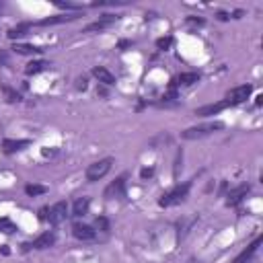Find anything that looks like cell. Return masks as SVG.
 <instances>
[{
  "label": "cell",
  "mask_w": 263,
  "mask_h": 263,
  "mask_svg": "<svg viewBox=\"0 0 263 263\" xmlns=\"http://www.w3.org/2000/svg\"><path fill=\"white\" fill-rule=\"evenodd\" d=\"M76 86L84 90V88H86V78H78V84H76Z\"/></svg>",
  "instance_id": "cb8c5ba5"
},
{
  "label": "cell",
  "mask_w": 263,
  "mask_h": 263,
  "mask_svg": "<svg viewBox=\"0 0 263 263\" xmlns=\"http://www.w3.org/2000/svg\"><path fill=\"white\" fill-rule=\"evenodd\" d=\"M47 66H49V64H47V62H41V60H39V62H31V64H27L25 72H27L29 76H31V74H39V72H43Z\"/></svg>",
  "instance_id": "2e32d148"
},
{
  "label": "cell",
  "mask_w": 263,
  "mask_h": 263,
  "mask_svg": "<svg viewBox=\"0 0 263 263\" xmlns=\"http://www.w3.org/2000/svg\"><path fill=\"white\" fill-rule=\"evenodd\" d=\"M125 191V177H117L107 189H105V197L107 199H113V197H121Z\"/></svg>",
  "instance_id": "52a82bcc"
},
{
  "label": "cell",
  "mask_w": 263,
  "mask_h": 263,
  "mask_svg": "<svg viewBox=\"0 0 263 263\" xmlns=\"http://www.w3.org/2000/svg\"><path fill=\"white\" fill-rule=\"evenodd\" d=\"M247 191H249V185H240V187H236L234 191H230V193H228V205H236V203L247 195Z\"/></svg>",
  "instance_id": "5bb4252c"
},
{
  "label": "cell",
  "mask_w": 263,
  "mask_h": 263,
  "mask_svg": "<svg viewBox=\"0 0 263 263\" xmlns=\"http://www.w3.org/2000/svg\"><path fill=\"white\" fill-rule=\"evenodd\" d=\"M92 76H95L99 82L107 84V86L115 84V76H113V74H111L107 68H103V66H97V68H92Z\"/></svg>",
  "instance_id": "30bf717a"
},
{
  "label": "cell",
  "mask_w": 263,
  "mask_h": 263,
  "mask_svg": "<svg viewBox=\"0 0 263 263\" xmlns=\"http://www.w3.org/2000/svg\"><path fill=\"white\" fill-rule=\"evenodd\" d=\"M55 242V234L53 232H43V234H39L35 240H33V249H47V247H51Z\"/></svg>",
  "instance_id": "8fae6325"
},
{
  "label": "cell",
  "mask_w": 263,
  "mask_h": 263,
  "mask_svg": "<svg viewBox=\"0 0 263 263\" xmlns=\"http://www.w3.org/2000/svg\"><path fill=\"white\" fill-rule=\"evenodd\" d=\"M72 234H74L78 240H92V238L97 236V230H92V226H88V224L76 222V224L72 226Z\"/></svg>",
  "instance_id": "8992f818"
},
{
  "label": "cell",
  "mask_w": 263,
  "mask_h": 263,
  "mask_svg": "<svg viewBox=\"0 0 263 263\" xmlns=\"http://www.w3.org/2000/svg\"><path fill=\"white\" fill-rule=\"evenodd\" d=\"M218 18H220V21H226L228 16H226V12H218Z\"/></svg>",
  "instance_id": "4316f807"
},
{
  "label": "cell",
  "mask_w": 263,
  "mask_h": 263,
  "mask_svg": "<svg viewBox=\"0 0 263 263\" xmlns=\"http://www.w3.org/2000/svg\"><path fill=\"white\" fill-rule=\"evenodd\" d=\"M66 216H68V203H66V201H58V203H53V205L47 210V220H49V224H60V222L66 220Z\"/></svg>",
  "instance_id": "5b68a950"
},
{
  "label": "cell",
  "mask_w": 263,
  "mask_h": 263,
  "mask_svg": "<svg viewBox=\"0 0 263 263\" xmlns=\"http://www.w3.org/2000/svg\"><path fill=\"white\" fill-rule=\"evenodd\" d=\"M12 49H14L16 53H27V55H33V53H39V51H41L39 47H33V45H21V43H16Z\"/></svg>",
  "instance_id": "ac0fdd59"
},
{
  "label": "cell",
  "mask_w": 263,
  "mask_h": 263,
  "mask_svg": "<svg viewBox=\"0 0 263 263\" xmlns=\"http://www.w3.org/2000/svg\"><path fill=\"white\" fill-rule=\"evenodd\" d=\"M88 205H90V199H88V197H78V199L74 201V208H72V216H76V218L84 216V214L88 212Z\"/></svg>",
  "instance_id": "4fadbf2b"
},
{
  "label": "cell",
  "mask_w": 263,
  "mask_h": 263,
  "mask_svg": "<svg viewBox=\"0 0 263 263\" xmlns=\"http://www.w3.org/2000/svg\"><path fill=\"white\" fill-rule=\"evenodd\" d=\"M150 175H152V168H144L142 171V177H150Z\"/></svg>",
  "instance_id": "484cf974"
},
{
  "label": "cell",
  "mask_w": 263,
  "mask_h": 263,
  "mask_svg": "<svg viewBox=\"0 0 263 263\" xmlns=\"http://www.w3.org/2000/svg\"><path fill=\"white\" fill-rule=\"evenodd\" d=\"M251 92H253V86L251 84H242V86H234L232 90H228L226 92V103H228V107H234V105H240V103H245L249 97H251Z\"/></svg>",
  "instance_id": "277c9868"
},
{
  "label": "cell",
  "mask_w": 263,
  "mask_h": 263,
  "mask_svg": "<svg viewBox=\"0 0 263 263\" xmlns=\"http://www.w3.org/2000/svg\"><path fill=\"white\" fill-rule=\"evenodd\" d=\"M4 95H6V97H8V101H12V103L21 99V97H18V92H14V90H10V88H4Z\"/></svg>",
  "instance_id": "603a6c76"
},
{
  "label": "cell",
  "mask_w": 263,
  "mask_h": 263,
  "mask_svg": "<svg viewBox=\"0 0 263 263\" xmlns=\"http://www.w3.org/2000/svg\"><path fill=\"white\" fill-rule=\"evenodd\" d=\"M111 164H113L111 158H101V160L88 164V168H86V179H88V181H99V179H103V177L111 171Z\"/></svg>",
  "instance_id": "3957f363"
},
{
  "label": "cell",
  "mask_w": 263,
  "mask_h": 263,
  "mask_svg": "<svg viewBox=\"0 0 263 263\" xmlns=\"http://www.w3.org/2000/svg\"><path fill=\"white\" fill-rule=\"evenodd\" d=\"M29 29V25H18V27H14V29H10L8 31V37L10 39H14V37H21V35H25V31Z\"/></svg>",
  "instance_id": "44dd1931"
},
{
  "label": "cell",
  "mask_w": 263,
  "mask_h": 263,
  "mask_svg": "<svg viewBox=\"0 0 263 263\" xmlns=\"http://www.w3.org/2000/svg\"><path fill=\"white\" fill-rule=\"evenodd\" d=\"M117 18H119V16H115V14H105V16H101L99 21L90 23V25L86 27V33H90V31H103V29H107L109 25H113Z\"/></svg>",
  "instance_id": "9c48e42d"
},
{
  "label": "cell",
  "mask_w": 263,
  "mask_h": 263,
  "mask_svg": "<svg viewBox=\"0 0 263 263\" xmlns=\"http://www.w3.org/2000/svg\"><path fill=\"white\" fill-rule=\"evenodd\" d=\"M97 226H101V228H107V220H105V218H99V220H97Z\"/></svg>",
  "instance_id": "d4e9b609"
},
{
  "label": "cell",
  "mask_w": 263,
  "mask_h": 263,
  "mask_svg": "<svg viewBox=\"0 0 263 263\" xmlns=\"http://www.w3.org/2000/svg\"><path fill=\"white\" fill-rule=\"evenodd\" d=\"M224 123L222 121H210V123H203V125H193V127H187L185 132H181V138L185 140H197V138H205L210 134H214L216 129H222Z\"/></svg>",
  "instance_id": "7a4b0ae2"
},
{
  "label": "cell",
  "mask_w": 263,
  "mask_h": 263,
  "mask_svg": "<svg viewBox=\"0 0 263 263\" xmlns=\"http://www.w3.org/2000/svg\"><path fill=\"white\" fill-rule=\"evenodd\" d=\"M25 193L27 195H41V193H45V187L43 185H27Z\"/></svg>",
  "instance_id": "ffe728a7"
},
{
  "label": "cell",
  "mask_w": 263,
  "mask_h": 263,
  "mask_svg": "<svg viewBox=\"0 0 263 263\" xmlns=\"http://www.w3.org/2000/svg\"><path fill=\"white\" fill-rule=\"evenodd\" d=\"M197 80H199L197 72H183V74L177 76V84H183V86H189V84H193Z\"/></svg>",
  "instance_id": "9a60e30c"
},
{
  "label": "cell",
  "mask_w": 263,
  "mask_h": 263,
  "mask_svg": "<svg viewBox=\"0 0 263 263\" xmlns=\"http://www.w3.org/2000/svg\"><path fill=\"white\" fill-rule=\"evenodd\" d=\"M27 146H29V140H4V144H2V148H4L6 154H12V152L23 150Z\"/></svg>",
  "instance_id": "7c38bea8"
},
{
  "label": "cell",
  "mask_w": 263,
  "mask_h": 263,
  "mask_svg": "<svg viewBox=\"0 0 263 263\" xmlns=\"http://www.w3.org/2000/svg\"><path fill=\"white\" fill-rule=\"evenodd\" d=\"M76 18V14H60V16H49L45 21H41V25H53V23H64V21H72Z\"/></svg>",
  "instance_id": "e0dca14e"
},
{
  "label": "cell",
  "mask_w": 263,
  "mask_h": 263,
  "mask_svg": "<svg viewBox=\"0 0 263 263\" xmlns=\"http://www.w3.org/2000/svg\"><path fill=\"white\" fill-rule=\"evenodd\" d=\"M16 230V226L8 220V218H0V232H6V234H10V232H14Z\"/></svg>",
  "instance_id": "d6986e66"
},
{
  "label": "cell",
  "mask_w": 263,
  "mask_h": 263,
  "mask_svg": "<svg viewBox=\"0 0 263 263\" xmlns=\"http://www.w3.org/2000/svg\"><path fill=\"white\" fill-rule=\"evenodd\" d=\"M171 43H173V39H171V37H160V39L156 41L158 49H168V47H171Z\"/></svg>",
  "instance_id": "7402d4cb"
},
{
  "label": "cell",
  "mask_w": 263,
  "mask_h": 263,
  "mask_svg": "<svg viewBox=\"0 0 263 263\" xmlns=\"http://www.w3.org/2000/svg\"><path fill=\"white\" fill-rule=\"evenodd\" d=\"M226 107H228V103H226V101H220V103H210V105L197 107V109H195V115H199V117L216 115V113H220V111H222V109H226Z\"/></svg>",
  "instance_id": "ba28073f"
},
{
  "label": "cell",
  "mask_w": 263,
  "mask_h": 263,
  "mask_svg": "<svg viewBox=\"0 0 263 263\" xmlns=\"http://www.w3.org/2000/svg\"><path fill=\"white\" fill-rule=\"evenodd\" d=\"M189 187H191V181H185L183 185H177L175 189H171L168 193H164V195L158 199V205H160V208H171V205L181 203V201L187 197Z\"/></svg>",
  "instance_id": "6da1fadb"
}]
</instances>
